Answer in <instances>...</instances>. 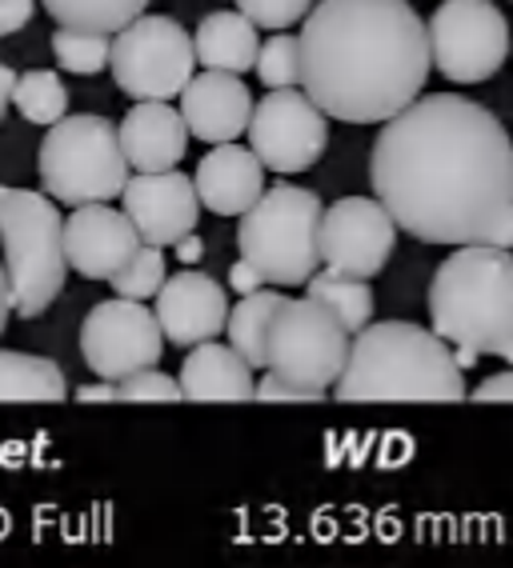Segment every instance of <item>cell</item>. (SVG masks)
Segmentation results:
<instances>
[{
	"mask_svg": "<svg viewBox=\"0 0 513 568\" xmlns=\"http://www.w3.org/2000/svg\"><path fill=\"white\" fill-rule=\"evenodd\" d=\"M373 196L421 244L513 248V136L457 92L418 97L370 153Z\"/></svg>",
	"mask_w": 513,
	"mask_h": 568,
	"instance_id": "cell-1",
	"label": "cell"
},
{
	"mask_svg": "<svg viewBox=\"0 0 513 568\" xmlns=\"http://www.w3.org/2000/svg\"><path fill=\"white\" fill-rule=\"evenodd\" d=\"M298 41L305 92L345 124H385L418 101L433 69L410 0H321Z\"/></svg>",
	"mask_w": 513,
	"mask_h": 568,
	"instance_id": "cell-2",
	"label": "cell"
},
{
	"mask_svg": "<svg viewBox=\"0 0 513 568\" xmlns=\"http://www.w3.org/2000/svg\"><path fill=\"white\" fill-rule=\"evenodd\" d=\"M433 333L457 365L502 356L513 365V253L497 244H462L445 256L430 284Z\"/></svg>",
	"mask_w": 513,
	"mask_h": 568,
	"instance_id": "cell-3",
	"label": "cell"
},
{
	"mask_svg": "<svg viewBox=\"0 0 513 568\" xmlns=\"http://www.w3.org/2000/svg\"><path fill=\"white\" fill-rule=\"evenodd\" d=\"M333 393L338 400H465V368L433 328L381 321L350 341Z\"/></svg>",
	"mask_w": 513,
	"mask_h": 568,
	"instance_id": "cell-4",
	"label": "cell"
},
{
	"mask_svg": "<svg viewBox=\"0 0 513 568\" xmlns=\"http://www.w3.org/2000/svg\"><path fill=\"white\" fill-rule=\"evenodd\" d=\"M0 248L9 276V305L21 321H37L61 296L69 276L64 216L52 196L0 184Z\"/></svg>",
	"mask_w": 513,
	"mask_h": 568,
	"instance_id": "cell-5",
	"label": "cell"
},
{
	"mask_svg": "<svg viewBox=\"0 0 513 568\" xmlns=\"http://www.w3.org/2000/svg\"><path fill=\"white\" fill-rule=\"evenodd\" d=\"M321 204L298 184H273L241 213L237 248L265 284H305L321 268Z\"/></svg>",
	"mask_w": 513,
	"mask_h": 568,
	"instance_id": "cell-6",
	"label": "cell"
},
{
	"mask_svg": "<svg viewBox=\"0 0 513 568\" xmlns=\"http://www.w3.org/2000/svg\"><path fill=\"white\" fill-rule=\"evenodd\" d=\"M37 176L44 184V196L57 204H109L121 196L129 181V161L121 153V136L113 121L97 112H81L49 124V136L37 153Z\"/></svg>",
	"mask_w": 513,
	"mask_h": 568,
	"instance_id": "cell-7",
	"label": "cell"
},
{
	"mask_svg": "<svg viewBox=\"0 0 513 568\" xmlns=\"http://www.w3.org/2000/svg\"><path fill=\"white\" fill-rule=\"evenodd\" d=\"M345 356H350V328L341 325L321 301H313V296H301V301L285 296L281 301L273 321H269V373L329 393L345 368Z\"/></svg>",
	"mask_w": 513,
	"mask_h": 568,
	"instance_id": "cell-8",
	"label": "cell"
},
{
	"mask_svg": "<svg viewBox=\"0 0 513 568\" xmlns=\"http://www.w3.org/2000/svg\"><path fill=\"white\" fill-rule=\"evenodd\" d=\"M109 69L124 97L133 101H173L197 69L193 37L169 17H137L113 32Z\"/></svg>",
	"mask_w": 513,
	"mask_h": 568,
	"instance_id": "cell-9",
	"label": "cell"
},
{
	"mask_svg": "<svg viewBox=\"0 0 513 568\" xmlns=\"http://www.w3.org/2000/svg\"><path fill=\"white\" fill-rule=\"evenodd\" d=\"M430 64L453 84H482L510 57V24L490 0H445L425 24Z\"/></svg>",
	"mask_w": 513,
	"mask_h": 568,
	"instance_id": "cell-10",
	"label": "cell"
},
{
	"mask_svg": "<svg viewBox=\"0 0 513 568\" xmlns=\"http://www.w3.org/2000/svg\"><path fill=\"white\" fill-rule=\"evenodd\" d=\"M249 144L256 161L281 176L305 173L325 156L329 116L301 89H269L249 116Z\"/></svg>",
	"mask_w": 513,
	"mask_h": 568,
	"instance_id": "cell-11",
	"label": "cell"
},
{
	"mask_svg": "<svg viewBox=\"0 0 513 568\" xmlns=\"http://www.w3.org/2000/svg\"><path fill=\"white\" fill-rule=\"evenodd\" d=\"M164 333L144 301H101L81 321V356L101 381H124L141 368L161 365Z\"/></svg>",
	"mask_w": 513,
	"mask_h": 568,
	"instance_id": "cell-12",
	"label": "cell"
},
{
	"mask_svg": "<svg viewBox=\"0 0 513 568\" xmlns=\"http://www.w3.org/2000/svg\"><path fill=\"white\" fill-rule=\"evenodd\" d=\"M398 244V224L378 196H345L321 213V264L333 273L373 276L390 264Z\"/></svg>",
	"mask_w": 513,
	"mask_h": 568,
	"instance_id": "cell-13",
	"label": "cell"
},
{
	"mask_svg": "<svg viewBox=\"0 0 513 568\" xmlns=\"http://www.w3.org/2000/svg\"><path fill=\"white\" fill-rule=\"evenodd\" d=\"M121 213L133 221L137 236L157 248H173L201 221V196L197 184L177 169L164 173H137L121 189Z\"/></svg>",
	"mask_w": 513,
	"mask_h": 568,
	"instance_id": "cell-14",
	"label": "cell"
},
{
	"mask_svg": "<svg viewBox=\"0 0 513 568\" xmlns=\"http://www.w3.org/2000/svg\"><path fill=\"white\" fill-rule=\"evenodd\" d=\"M153 316L169 345L193 348L201 341H213L217 333H225L229 296L213 276L185 268L177 276H164V284L157 288Z\"/></svg>",
	"mask_w": 513,
	"mask_h": 568,
	"instance_id": "cell-15",
	"label": "cell"
},
{
	"mask_svg": "<svg viewBox=\"0 0 513 568\" xmlns=\"http://www.w3.org/2000/svg\"><path fill=\"white\" fill-rule=\"evenodd\" d=\"M141 248L133 221L109 204H81L64 221V256L84 281H109Z\"/></svg>",
	"mask_w": 513,
	"mask_h": 568,
	"instance_id": "cell-16",
	"label": "cell"
},
{
	"mask_svg": "<svg viewBox=\"0 0 513 568\" xmlns=\"http://www.w3.org/2000/svg\"><path fill=\"white\" fill-rule=\"evenodd\" d=\"M181 116H185V129L193 141L225 144L249 129L253 97H249L241 77L205 69L181 89Z\"/></svg>",
	"mask_w": 513,
	"mask_h": 568,
	"instance_id": "cell-17",
	"label": "cell"
},
{
	"mask_svg": "<svg viewBox=\"0 0 513 568\" xmlns=\"http://www.w3.org/2000/svg\"><path fill=\"white\" fill-rule=\"evenodd\" d=\"M117 136H121L124 161L137 173L177 169L189 153L185 116L169 101H137V109L124 112V121L117 124Z\"/></svg>",
	"mask_w": 513,
	"mask_h": 568,
	"instance_id": "cell-18",
	"label": "cell"
},
{
	"mask_svg": "<svg viewBox=\"0 0 513 568\" xmlns=\"http://www.w3.org/2000/svg\"><path fill=\"white\" fill-rule=\"evenodd\" d=\"M193 184L209 213L241 216L256 196L265 193V164L256 161L253 149H241L233 141L209 144V153L197 164Z\"/></svg>",
	"mask_w": 513,
	"mask_h": 568,
	"instance_id": "cell-19",
	"label": "cell"
},
{
	"mask_svg": "<svg viewBox=\"0 0 513 568\" xmlns=\"http://www.w3.org/2000/svg\"><path fill=\"white\" fill-rule=\"evenodd\" d=\"M181 400H253V368L233 345L201 341L181 365Z\"/></svg>",
	"mask_w": 513,
	"mask_h": 568,
	"instance_id": "cell-20",
	"label": "cell"
},
{
	"mask_svg": "<svg viewBox=\"0 0 513 568\" xmlns=\"http://www.w3.org/2000/svg\"><path fill=\"white\" fill-rule=\"evenodd\" d=\"M256 24L249 21L245 12H209L205 21L197 24L193 32V52L201 69L213 72H233V77H245L256 64Z\"/></svg>",
	"mask_w": 513,
	"mask_h": 568,
	"instance_id": "cell-21",
	"label": "cell"
},
{
	"mask_svg": "<svg viewBox=\"0 0 513 568\" xmlns=\"http://www.w3.org/2000/svg\"><path fill=\"white\" fill-rule=\"evenodd\" d=\"M69 381L49 356L0 348V400H64Z\"/></svg>",
	"mask_w": 513,
	"mask_h": 568,
	"instance_id": "cell-22",
	"label": "cell"
},
{
	"mask_svg": "<svg viewBox=\"0 0 513 568\" xmlns=\"http://www.w3.org/2000/svg\"><path fill=\"white\" fill-rule=\"evenodd\" d=\"M281 301H285L281 293L256 288V293H245L233 308H229V321H225L229 345L245 356L249 368H265L269 321H273V313H278Z\"/></svg>",
	"mask_w": 513,
	"mask_h": 568,
	"instance_id": "cell-23",
	"label": "cell"
},
{
	"mask_svg": "<svg viewBox=\"0 0 513 568\" xmlns=\"http://www.w3.org/2000/svg\"><path fill=\"white\" fill-rule=\"evenodd\" d=\"M305 284H309V296H313V301H321V305L338 316V321L350 328V333H361V328L370 325V316H373V288H370V281L325 268V273L309 276Z\"/></svg>",
	"mask_w": 513,
	"mask_h": 568,
	"instance_id": "cell-24",
	"label": "cell"
},
{
	"mask_svg": "<svg viewBox=\"0 0 513 568\" xmlns=\"http://www.w3.org/2000/svg\"><path fill=\"white\" fill-rule=\"evenodd\" d=\"M41 4L61 29L109 32V37L149 9V0H41Z\"/></svg>",
	"mask_w": 513,
	"mask_h": 568,
	"instance_id": "cell-25",
	"label": "cell"
},
{
	"mask_svg": "<svg viewBox=\"0 0 513 568\" xmlns=\"http://www.w3.org/2000/svg\"><path fill=\"white\" fill-rule=\"evenodd\" d=\"M12 104L29 124H57L69 112V89L52 69H29L12 84Z\"/></svg>",
	"mask_w": 513,
	"mask_h": 568,
	"instance_id": "cell-26",
	"label": "cell"
},
{
	"mask_svg": "<svg viewBox=\"0 0 513 568\" xmlns=\"http://www.w3.org/2000/svg\"><path fill=\"white\" fill-rule=\"evenodd\" d=\"M113 37L109 32H84V29H57L52 32V57L64 72L77 77H97L109 69Z\"/></svg>",
	"mask_w": 513,
	"mask_h": 568,
	"instance_id": "cell-27",
	"label": "cell"
},
{
	"mask_svg": "<svg viewBox=\"0 0 513 568\" xmlns=\"http://www.w3.org/2000/svg\"><path fill=\"white\" fill-rule=\"evenodd\" d=\"M109 284H113L117 296H129V301H149V296H157V288L164 284V248L141 241V248L124 261V268H117V273L109 276Z\"/></svg>",
	"mask_w": 513,
	"mask_h": 568,
	"instance_id": "cell-28",
	"label": "cell"
},
{
	"mask_svg": "<svg viewBox=\"0 0 513 568\" xmlns=\"http://www.w3.org/2000/svg\"><path fill=\"white\" fill-rule=\"evenodd\" d=\"M256 77L265 89H298L301 84V41L289 37L285 29L273 32L261 49H256Z\"/></svg>",
	"mask_w": 513,
	"mask_h": 568,
	"instance_id": "cell-29",
	"label": "cell"
},
{
	"mask_svg": "<svg viewBox=\"0 0 513 568\" xmlns=\"http://www.w3.org/2000/svg\"><path fill=\"white\" fill-rule=\"evenodd\" d=\"M318 0H237V9L245 12L256 29L281 32L289 24L305 21V12L313 9Z\"/></svg>",
	"mask_w": 513,
	"mask_h": 568,
	"instance_id": "cell-30",
	"label": "cell"
},
{
	"mask_svg": "<svg viewBox=\"0 0 513 568\" xmlns=\"http://www.w3.org/2000/svg\"><path fill=\"white\" fill-rule=\"evenodd\" d=\"M117 393L121 400H181V385L177 376L161 373V368H141V373L117 381Z\"/></svg>",
	"mask_w": 513,
	"mask_h": 568,
	"instance_id": "cell-31",
	"label": "cell"
},
{
	"mask_svg": "<svg viewBox=\"0 0 513 568\" xmlns=\"http://www.w3.org/2000/svg\"><path fill=\"white\" fill-rule=\"evenodd\" d=\"M325 388H309V385H298V381H285L278 373H265L261 381L253 385V400H325Z\"/></svg>",
	"mask_w": 513,
	"mask_h": 568,
	"instance_id": "cell-32",
	"label": "cell"
},
{
	"mask_svg": "<svg viewBox=\"0 0 513 568\" xmlns=\"http://www.w3.org/2000/svg\"><path fill=\"white\" fill-rule=\"evenodd\" d=\"M465 400L473 405H493V400H513V368L510 373H497V376H485L482 385L465 393Z\"/></svg>",
	"mask_w": 513,
	"mask_h": 568,
	"instance_id": "cell-33",
	"label": "cell"
},
{
	"mask_svg": "<svg viewBox=\"0 0 513 568\" xmlns=\"http://www.w3.org/2000/svg\"><path fill=\"white\" fill-rule=\"evenodd\" d=\"M37 12V0H0V41L21 32Z\"/></svg>",
	"mask_w": 513,
	"mask_h": 568,
	"instance_id": "cell-34",
	"label": "cell"
},
{
	"mask_svg": "<svg viewBox=\"0 0 513 568\" xmlns=\"http://www.w3.org/2000/svg\"><path fill=\"white\" fill-rule=\"evenodd\" d=\"M229 284H233L237 293L245 296V293H256V288H265V276L256 273L249 261H237L233 268H229Z\"/></svg>",
	"mask_w": 513,
	"mask_h": 568,
	"instance_id": "cell-35",
	"label": "cell"
},
{
	"mask_svg": "<svg viewBox=\"0 0 513 568\" xmlns=\"http://www.w3.org/2000/svg\"><path fill=\"white\" fill-rule=\"evenodd\" d=\"M77 400L81 405H101V400H121V393H117V381H101V385L77 388Z\"/></svg>",
	"mask_w": 513,
	"mask_h": 568,
	"instance_id": "cell-36",
	"label": "cell"
},
{
	"mask_svg": "<svg viewBox=\"0 0 513 568\" xmlns=\"http://www.w3.org/2000/svg\"><path fill=\"white\" fill-rule=\"evenodd\" d=\"M12 84H17V72L0 61V121H4V112H9V104H12Z\"/></svg>",
	"mask_w": 513,
	"mask_h": 568,
	"instance_id": "cell-37",
	"label": "cell"
},
{
	"mask_svg": "<svg viewBox=\"0 0 513 568\" xmlns=\"http://www.w3.org/2000/svg\"><path fill=\"white\" fill-rule=\"evenodd\" d=\"M173 248H177V256H181V261H185V264H197V261H201V253H205V248H201V241H197L193 233L181 236V241H177Z\"/></svg>",
	"mask_w": 513,
	"mask_h": 568,
	"instance_id": "cell-38",
	"label": "cell"
},
{
	"mask_svg": "<svg viewBox=\"0 0 513 568\" xmlns=\"http://www.w3.org/2000/svg\"><path fill=\"white\" fill-rule=\"evenodd\" d=\"M9 276H4V264H0V333H4V325H9Z\"/></svg>",
	"mask_w": 513,
	"mask_h": 568,
	"instance_id": "cell-39",
	"label": "cell"
},
{
	"mask_svg": "<svg viewBox=\"0 0 513 568\" xmlns=\"http://www.w3.org/2000/svg\"><path fill=\"white\" fill-rule=\"evenodd\" d=\"M510 49H513V44H510Z\"/></svg>",
	"mask_w": 513,
	"mask_h": 568,
	"instance_id": "cell-40",
	"label": "cell"
}]
</instances>
